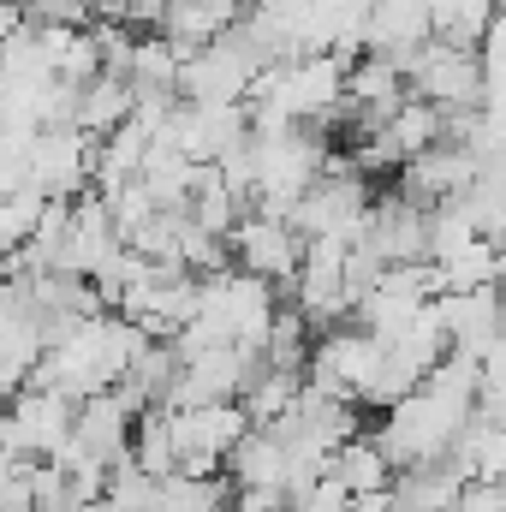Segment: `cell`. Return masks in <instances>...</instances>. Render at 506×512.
<instances>
[{
    "label": "cell",
    "instance_id": "cell-13",
    "mask_svg": "<svg viewBox=\"0 0 506 512\" xmlns=\"http://www.w3.org/2000/svg\"><path fill=\"white\" fill-rule=\"evenodd\" d=\"M84 512H114V507H108V501H90V507H84Z\"/></svg>",
    "mask_w": 506,
    "mask_h": 512
},
{
    "label": "cell",
    "instance_id": "cell-2",
    "mask_svg": "<svg viewBox=\"0 0 506 512\" xmlns=\"http://www.w3.org/2000/svg\"><path fill=\"white\" fill-rule=\"evenodd\" d=\"M256 72H262V60L245 48V36H239V30H227V36L203 42V48L179 66L173 96H179V102H191V108H239Z\"/></svg>",
    "mask_w": 506,
    "mask_h": 512
},
{
    "label": "cell",
    "instance_id": "cell-11",
    "mask_svg": "<svg viewBox=\"0 0 506 512\" xmlns=\"http://www.w3.org/2000/svg\"><path fill=\"white\" fill-rule=\"evenodd\" d=\"M381 137L393 143V155H399V167L411 161V155H423L429 143H441V108H429V102H399V114L381 126Z\"/></svg>",
    "mask_w": 506,
    "mask_h": 512
},
{
    "label": "cell",
    "instance_id": "cell-10",
    "mask_svg": "<svg viewBox=\"0 0 506 512\" xmlns=\"http://www.w3.org/2000/svg\"><path fill=\"white\" fill-rule=\"evenodd\" d=\"M435 274H441V298H459V292H483V286H495V274H501V245L477 239V245H465L459 256L435 262Z\"/></svg>",
    "mask_w": 506,
    "mask_h": 512
},
{
    "label": "cell",
    "instance_id": "cell-8",
    "mask_svg": "<svg viewBox=\"0 0 506 512\" xmlns=\"http://www.w3.org/2000/svg\"><path fill=\"white\" fill-rule=\"evenodd\" d=\"M126 114H131V84H120V78H90V84L78 90L72 126L84 131V137H108Z\"/></svg>",
    "mask_w": 506,
    "mask_h": 512
},
{
    "label": "cell",
    "instance_id": "cell-1",
    "mask_svg": "<svg viewBox=\"0 0 506 512\" xmlns=\"http://www.w3.org/2000/svg\"><path fill=\"white\" fill-rule=\"evenodd\" d=\"M245 411L239 399L221 405H191V411H167V441H173V477H221L227 453L245 441Z\"/></svg>",
    "mask_w": 506,
    "mask_h": 512
},
{
    "label": "cell",
    "instance_id": "cell-7",
    "mask_svg": "<svg viewBox=\"0 0 506 512\" xmlns=\"http://www.w3.org/2000/svg\"><path fill=\"white\" fill-rule=\"evenodd\" d=\"M328 477H334L346 495H381V489H393V465L381 459V447L370 441V429H358L352 441H340V447L328 453Z\"/></svg>",
    "mask_w": 506,
    "mask_h": 512
},
{
    "label": "cell",
    "instance_id": "cell-4",
    "mask_svg": "<svg viewBox=\"0 0 506 512\" xmlns=\"http://www.w3.org/2000/svg\"><path fill=\"white\" fill-rule=\"evenodd\" d=\"M227 256L239 274H251L262 286L286 292L292 274H298V256H304V239L286 227V221H262V215H245L233 233H227Z\"/></svg>",
    "mask_w": 506,
    "mask_h": 512
},
{
    "label": "cell",
    "instance_id": "cell-9",
    "mask_svg": "<svg viewBox=\"0 0 506 512\" xmlns=\"http://www.w3.org/2000/svg\"><path fill=\"white\" fill-rule=\"evenodd\" d=\"M298 387H304V376H292V370H256L251 387L239 393V411H245V423H251V429L280 423V417L298 405Z\"/></svg>",
    "mask_w": 506,
    "mask_h": 512
},
{
    "label": "cell",
    "instance_id": "cell-5",
    "mask_svg": "<svg viewBox=\"0 0 506 512\" xmlns=\"http://www.w3.org/2000/svg\"><path fill=\"white\" fill-rule=\"evenodd\" d=\"M90 149H96V137H84L78 126L36 131L30 185H36L42 197H84V185H90Z\"/></svg>",
    "mask_w": 506,
    "mask_h": 512
},
{
    "label": "cell",
    "instance_id": "cell-6",
    "mask_svg": "<svg viewBox=\"0 0 506 512\" xmlns=\"http://www.w3.org/2000/svg\"><path fill=\"white\" fill-rule=\"evenodd\" d=\"M471 179H477V161H471L465 149H453V143H429L423 155H411V161L399 167V197L435 209V203H453Z\"/></svg>",
    "mask_w": 506,
    "mask_h": 512
},
{
    "label": "cell",
    "instance_id": "cell-3",
    "mask_svg": "<svg viewBox=\"0 0 506 512\" xmlns=\"http://www.w3.org/2000/svg\"><path fill=\"white\" fill-rule=\"evenodd\" d=\"M262 370L251 352H239V346H215V352H203V358H191V364H179L173 370V382L167 393L155 399L161 411H191V405H221V399H239L251 376Z\"/></svg>",
    "mask_w": 506,
    "mask_h": 512
},
{
    "label": "cell",
    "instance_id": "cell-12",
    "mask_svg": "<svg viewBox=\"0 0 506 512\" xmlns=\"http://www.w3.org/2000/svg\"><path fill=\"white\" fill-rule=\"evenodd\" d=\"M346 501H352V495H346L334 477H322V483H316V489H310V495H304L292 512H346Z\"/></svg>",
    "mask_w": 506,
    "mask_h": 512
}]
</instances>
